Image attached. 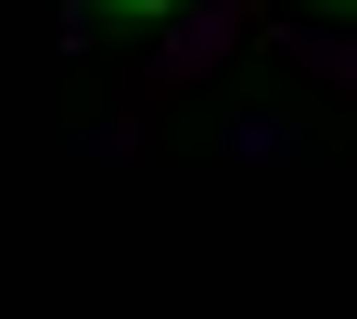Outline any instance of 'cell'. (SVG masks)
<instances>
[{
  "label": "cell",
  "mask_w": 357,
  "mask_h": 319,
  "mask_svg": "<svg viewBox=\"0 0 357 319\" xmlns=\"http://www.w3.org/2000/svg\"><path fill=\"white\" fill-rule=\"evenodd\" d=\"M102 13H178V0H102Z\"/></svg>",
  "instance_id": "6da1fadb"
}]
</instances>
